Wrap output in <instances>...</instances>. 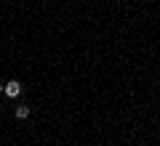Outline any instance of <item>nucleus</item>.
I'll use <instances>...</instances> for the list:
<instances>
[{
	"label": "nucleus",
	"mask_w": 160,
	"mask_h": 146,
	"mask_svg": "<svg viewBox=\"0 0 160 146\" xmlns=\"http://www.w3.org/2000/svg\"><path fill=\"white\" fill-rule=\"evenodd\" d=\"M0 93H3V82H0Z\"/></svg>",
	"instance_id": "7ed1b4c3"
},
{
	"label": "nucleus",
	"mask_w": 160,
	"mask_h": 146,
	"mask_svg": "<svg viewBox=\"0 0 160 146\" xmlns=\"http://www.w3.org/2000/svg\"><path fill=\"white\" fill-rule=\"evenodd\" d=\"M16 117L19 120H27L29 117V106H16Z\"/></svg>",
	"instance_id": "f03ea898"
},
{
	"label": "nucleus",
	"mask_w": 160,
	"mask_h": 146,
	"mask_svg": "<svg viewBox=\"0 0 160 146\" xmlns=\"http://www.w3.org/2000/svg\"><path fill=\"white\" fill-rule=\"evenodd\" d=\"M3 93H6L8 98H16V96L22 93V82H19V80H11V82H6V85H3Z\"/></svg>",
	"instance_id": "f257e3e1"
}]
</instances>
